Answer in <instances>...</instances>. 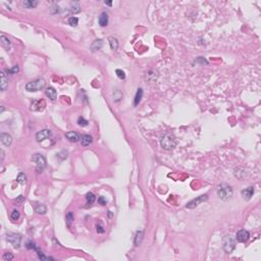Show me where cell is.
Listing matches in <instances>:
<instances>
[{
  "label": "cell",
  "instance_id": "e0dca14e",
  "mask_svg": "<svg viewBox=\"0 0 261 261\" xmlns=\"http://www.w3.org/2000/svg\"><path fill=\"white\" fill-rule=\"evenodd\" d=\"M7 87H8V78L6 77L5 72H1V83H0V88H1L2 91H4Z\"/></svg>",
  "mask_w": 261,
  "mask_h": 261
},
{
  "label": "cell",
  "instance_id": "5b68a950",
  "mask_svg": "<svg viewBox=\"0 0 261 261\" xmlns=\"http://www.w3.org/2000/svg\"><path fill=\"white\" fill-rule=\"evenodd\" d=\"M32 161L33 162L36 163V170H37V173H42L43 169L45 168V166H46V159H45V157L43 156L42 154H34L32 156Z\"/></svg>",
  "mask_w": 261,
  "mask_h": 261
},
{
  "label": "cell",
  "instance_id": "ba28073f",
  "mask_svg": "<svg viewBox=\"0 0 261 261\" xmlns=\"http://www.w3.org/2000/svg\"><path fill=\"white\" fill-rule=\"evenodd\" d=\"M50 137H51V130H47V128L40 130V132H38V133L36 134V140H37L38 142H43V141H45L46 139H48V138H50Z\"/></svg>",
  "mask_w": 261,
  "mask_h": 261
},
{
  "label": "cell",
  "instance_id": "44dd1931",
  "mask_svg": "<svg viewBox=\"0 0 261 261\" xmlns=\"http://www.w3.org/2000/svg\"><path fill=\"white\" fill-rule=\"evenodd\" d=\"M143 240V231H138L135 236V245L139 246Z\"/></svg>",
  "mask_w": 261,
  "mask_h": 261
},
{
  "label": "cell",
  "instance_id": "8fae6325",
  "mask_svg": "<svg viewBox=\"0 0 261 261\" xmlns=\"http://www.w3.org/2000/svg\"><path fill=\"white\" fill-rule=\"evenodd\" d=\"M64 136L70 142H72V143H76V142H78V141L81 140L80 135L78 133H76V132H68V133H65Z\"/></svg>",
  "mask_w": 261,
  "mask_h": 261
},
{
  "label": "cell",
  "instance_id": "74e56055",
  "mask_svg": "<svg viewBox=\"0 0 261 261\" xmlns=\"http://www.w3.org/2000/svg\"><path fill=\"white\" fill-rule=\"evenodd\" d=\"M23 202H25V198H23V196H19V198L16 199V203H23Z\"/></svg>",
  "mask_w": 261,
  "mask_h": 261
},
{
  "label": "cell",
  "instance_id": "d590c367",
  "mask_svg": "<svg viewBox=\"0 0 261 261\" xmlns=\"http://www.w3.org/2000/svg\"><path fill=\"white\" fill-rule=\"evenodd\" d=\"M96 228H97V232H98V233H99V234H103V233H104V232H105L104 228H103V226H102V224H97V226H96Z\"/></svg>",
  "mask_w": 261,
  "mask_h": 261
},
{
  "label": "cell",
  "instance_id": "9a60e30c",
  "mask_svg": "<svg viewBox=\"0 0 261 261\" xmlns=\"http://www.w3.org/2000/svg\"><path fill=\"white\" fill-rule=\"evenodd\" d=\"M34 208H35V211L38 214H45L47 211L46 206L44 204H41V203H34Z\"/></svg>",
  "mask_w": 261,
  "mask_h": 261
},
{
  "label": "cell",
  "instance_id": "d6986e66",
  "mask_svg": "<svg viewBox=\"0 0 261 261\" xmlns=\"http://www.w3.org/2000/svg\"><path fill=\"white\" fill-rule=\"evenodd\" d=\"M103 46V42L102 40H95L93 42V44H92L91 46V49L92 51H97V50H99V49H101V47Z\"/></svg>",
  "mask_w": 261,
  "mask_h": 261
},
{
  "label": "cell",
  "instance_id": "3957f363",
  "mask_svg": "<svg viewBox=\"0 0 261 261\" xmlns=\"http://www.w3.org/2000/svg\"><path fill=\"white\" fill-rule=\"evenodd\" d=\"M45 82L44 79H37V80H34L32 82H29L28 84L26 85V90L29 92H37L42 90L43 88L45 87Z\"/></svg>",
  "mask_w": 261,
  "mask_h": 261
},
{
  "label": "cell",
  "instance_id": "484cf974",
  "mask_svg": "<svg viewBox=\"0 0 261 261\" xmlns=\"http://www.w3.org/2000/svg\"><path fill=\"white\" fill-rule=\"evenodd\" d=\"M81 11V7H80L79 3L74 2L72 3V7H70V12L72 13H78V12Z\"/></svg>",
  "mask_w": 261,
  "mask_h": 261
},
{
  "label": "cell",
  "instance_id": "83f0119b",
  "mask_svg": "<svg viewBox=\"0 0 261 261\" xmlns=\"http://www.w3.org/2000/svg\"><path fill=\"white\" fill-rule=\"evenodd\" d=\"M78 23H79V19H78V17H76V16H72V17H70V19H68V23H70L72 27L78 26Z\"/></svg>",
  "mask_w": 261,
  "mask_h": 261
},
{
  "label": "cell",
  "instance_id": "f546056e",
  "mask_svg": "<svg viewBox=\"0 0 261 261\" xmlns=\"http://www.w3.org/2000/svg\"><path fill=\"white\" fill-rule=\"evenodd\" d=\"M13 259V255H12V253H10V252H6V253H4L3 254V260L5 261H10Z\"/></svg>",
  "mask_w": 261,
  "mask_h": 261
},
{
  "label": "cell",
  "instance_id": "cb8c5ba5",
  "mask_svg": "<svg viewBox=\"0 0 261 261\" xmlns=\"http://www.w3.org/2000/svg\"><path fill=\"white\" fill-rule=\"evenodd\" d=\"M0 41H1V45H2L3 47H5V48H8V47L10 46L9 39L7 37H5V36H1V37H0Z\"/></svg>",
  "mask_w": 261,
  "mask_h": 261
},
{
  "label": "cell",
  "instance_id": "7402d4cb",
  "mask_svg": "<svg viewBox=\"0 0 261 261\" xmlns=\"http://www.w3.org/2000/svg\"><path fill=\"white\" fill-rule=\"evenodd\" d=\"M142 96H143V90L142 89H138L137 94H136V96H135V101H134V104L135 105L139 104L140 101H141V99H142Z\"/></svg>",
  "mask_w": 261,
  "mask_h": 261
},
{
  "label": "cell",
  "instance_id": "f35d334b",
  "mask_svg": "<svg viewBox=\"0 0 261 261\" xmlns=\"http://www.w3.org/2000/svg\"><path fill=\"white\" fill-rule=\"evenodd\" d=\"M27 247H28V248H30V249H35V250H36L35 243H32V242L28 243V245H27Z\"/></svg>",
  "mask_w": 261,
  "mask_h": 261
},
{
  "label": "cell",
  "instance_id": "9c48e42d",
  "mask_svg": "<svg viewBox=\"0 0 261 261\" xmlns=\"http://www.w3.org/2000/svg\"><path fill=\"white\" fill-rule=\"evenodd\" d=\"M249 238H250V234H249V232L246 231V230H240V231L237 232L236 239H237L238 242L245 243V242H247Z\"/></svg>",
  "mask_w": 261,
  "mask_h": 261
},
{
  "label": "cell",
  "instance_id": "836d02e7",
  "mask_svg": "<svg viewBox=\"0 0 261 261\" xmlns=\"http://www.w3.org/2000/svg\"><path fill=\"white\" fill-rule=\"evenodd\" d=\"M66 220H68V224H70L72 222H74V215H72V212H68V215H66Z\"/></svg>",
  "mask_w": 261,
  "mask_h": 261
},
{
  "label": "cell",
  "instance_id": "277c9868",
  "mask_svg": "<svg viewBox=\"0 0 261 261\" xmlns=\"http://www.w3.org/2000/svg\"><path fill=\"white\" fill-rule=\"evenodd\" d=\"M222 248L226 253H232L236 248V240L231 235H226L222 239Z\"/></svg>",
  "mask_w": 261,
  "mask_h": 261
},
{
  "label": "cell",
  "instance_id": "d6a6232c",
  "mask_svg": "<svg viewBox=\"0 0 261 261\" xmlns=\"http://www.w3.org/2000/svg\"><path fill=\"white\" fill-rule=\"evenodd\" d=\"M115 72H116V76L119 78V79L124 80V78H126V75H124V70H115Z\"/></svg>",
  "mask_w": 261,
  "mask_h": 261
},
{
  "label": "cell",
  "instance_id": "ac0fdd59",
  "mask_svg": "<svg viewBox=\"0 0 261 261\" xmlns=\"http://www.w3.org/2000/svg\"><path fill=\"white\" fill-rule=\"evenodd\" d=\"M99 23H100L101 27H105L107 26L108 23V14L106 12H102L99 16Z\"/></svg>",
  "mask_w": 261,
  "mask_h": 261
},
{
  "label": "cell",
  "instance_id": "5bb4252c",
  "mask_svg": "<svg viewBox=\"0 0 261 261\" xmlns=\"http://www.w3.org/2000/svg\"><path fill=\"white\" fill-rule=\"evenodd\" d=\"M45 93H46L47 97L50 98V100H52V101H54L56 98H57V92H56V90L53 88V87H48V88L46 89Z\"/></svg>",
  "mask_w": 261,
  "mask_h": 261
},
{
  "label": "cell",
  "instance_id": "e575fe53",
  "mask_svg": "<svg viewBox=\"0 0 261 261\" xmlns=\"http://www.w3.org/2000/svg\"><path fill=\"white\" fill-rule=\"evenodd\" d=\"M50 11H51L52 14H55V13H58L59 12V7L58 5H54L50 8Z\"/></svg>",
  "mask_w": 261,
  "mask_h": 261
},
{
  "label": "cell",
  "instance_id": "4dcf8cb0",
  "mask_svg": "<svg viewBox=\"0 0 261 261\" xmlns=\"http://www.w3.org/2000/svg\"><path fill=\"white\" fill-rule=\"evenodd\" d=\"M78 124H79V126H88V120H86L84 117L80 116L79 119H78Z\"/></svg>",
  "mask_w": 261,
  "mask_h": 261
},
{
  "label": "cell",
  "instance_id": "1f68e13d",
  "mask_svg": "<svg viewBox=\"0 0 261 261\" xmlns=\"http://www.w3.org/2000/svg\"><path fill=\"white\" fill-rule=\"evenodd\" d=\"M19 70V65H14L13 68H10V70H6V72H8V74H11V75H13V74H16V72Z\"/></svg>",
  "mask_w": 261,
  "mask_h": 261
},
{
  "label": "cell",
  "instance_id": "7a4b0ae2",
  "mask_svg": "<svg viewBox=\"0 0 261 261\" xmlns=\"http://www.w3.org/2000/svg\"><path fill=\"white\" fill-rule=\"evenodd\" d=\"M217 195L222 200H230L233 196V188L228 184H222L217 188Z\"/></svg>",
  "mask_w": 261,
  "mask_h": 261
},
{
  "label": "cell",
  "instance_id": "52a82bcc",
  "mask_svg": "<svg viewBox=\"0 0 261 261\" xmlns=\"http://www.w3.org/2000/svg\"><path fill=\"white\" fill-rule=\"evenodd\" d=\"M207 199H208L207 195H201V196H199V197H197L196 199H194V200L190 201V202L186 205V207L189 208V209H193V208H195V207H197L198 205H200L201 203L205 202Z\"/></svg>",
  "mask_w": 261,
  "mask_h": 261
},
{
  "label": "cell",
  "instance_id": "30bf717a",
  "mask_svg": "<svg viewBox=\"0 0 261 261\" xmlns=\"http://www.w3.org/2000/svg\"><path fill=\"white\" fill-rule=\"evenodd\" d=\"M45 103L44 100H35L33 101L32 104H31V110H34V111H40V110H43L45 108Z\"/></svg>",
  "mask_w": 261,
  "mask_h": 261
},
{
  "label": "cell",
  "instance_id": "8992f818",
  "mask_svg": "<svg viewBox=\"0 0 261 261\" xmlns=\"http://www.w3.org/2000/svg\"><path fill=\"white\" fill-rule=\"evenodd\" d=\"M6 240L12 245V247L15 249H19L21 246V238L19 235H16L14 233H7L6 234Z\"/></svg>",
  "mask_w": 261,
  "mask_h": 261
},
{
  "label": "cell",
  "instance_id": "6da1fadb",
  "mask_svg": "<svg viewBox=\"0 0 261 261\" xmlns=\"http://www.w3.org/2000/svg\"><path fill=\"white\" fill-rule=\"evenodd\" d=\"M160 145L163 149L171 150L177 146V140L175 137L171 134H165L160 139Z\"/></svg>",
  "mask_w": 261,
  "mask_h": 261
},
{
  "label": "cell",
  "instance_id": "ffe728a7",
  "mask_svg": "<svg viewBox=\"0 0 261 261\" xmlns=\"http://www.w3.org/2000/svg\"><path fill=\"white\" fill-rule=\"evenodd\" d=\"M108 41H109L110 48H111L112 50H116V49L118 48V41H117L116 38L109 37V38H108Z\"/></svg>",
  "mask_w": 261,
  "mask_h": 261
},
{
  "label": "cell",
  "instance_id": "8d00e7d4",
  "mask_svg": "<svg viewBox=\"0 0 261 261\" xmlns=\"http://www.w3.org/2000/svg\"><path fill=\"white\" fill-rule=\"evenodd\" d=\"M98 202L100 203L101 205H105V204L107 203V200H106L104 197H99V198H98Z\"/></svg>",
  "mask_w": 261,
  "mask_h": 261
},
{
  "label": "cell",
  "instance_id": "4fadbf2b",
  "mask_svg": "<svg viewBox=\"0 0 261 261\" xmlns=\"http://www.w3.org/2000/svg\"><path fill=\"white\" fill-rule=\"evenodd\" d=\"M0 140H1V142H2L5 146L9 147L12 143V137L10 135H8V134L2 133L0 135Z\"/></svg>",
  "mask_w": 261,
  "mask_h": 261
},
{
  "label": "cell",
  "instance_id": "d4e9b609",
  "mask_svg": "<svg viewBox=\"0 0 261 261\" xmlns=\"http://www.w3.org/2000/svg\"><path fill=\"white\" fill-rule=\"evenodd\" d=\"M37 5H38V1H31V0H28V1H25V2H23V6L27 7V8H35Z\"/></svg>",
  "mask_w": 261,
  "mask_h": 261
},
{
  "label": "cell",
  "instance_id": "2e32d148",
  "mask_svg": "<svg viewBox=\"0 0 261 261\" xmlns=\"http://www.w3.org/2000/svg\"><path fill=\"white\" fill-rule=\"evenodd\" d=\"M92 142H93V138H92V136H90V135H83L82 136V138H81L82 146L87 147V146H89V145L91 144Z\"/></svg>",
  "mask_w": 261,
  "mask_h": 261
},
{
  "label": "cell",
  "instance_id": "f1b7e54d",
  "mask_svg": "<svg viewBox=\"0 0 261 261\" xmlns=\"http://www.w3.org/2000/svg\"><path fill=\"white\" fill-rule=\"evenodd\" d=\"M10 218H11L12 220H17V219L19 218V210L14 209L13 211L11 212V214H10Z\"/></svg>",
  "mask_w": 261,
  "mask_h": 261
},
{
  "label": "cell",
  "instance_id": "603a6c76",
  "mask_svg": "<svg viewBox=\"0 0 261 261\" xmlns=\"http://www.w3.org/2000/svg\"><path fill=\"white\" fill-rule=\"evenodd\" d=\"M16 181H17V183H19L21 185H25L27 183V175L23 173H21L19 175H17V177H16Z\"/></svg>",
  "mask_w": 261,
  "mask_h": 261
},
{
  "label": "cell",
  "instance_id": "7c38bea8",
  "mask_svg": "<svg viewBox=\"0 0 261 261\" xmlns=\"http://www.w3.org/2000/svg\"><path fill=\"white\" fill-rule=\"evenodd\" d=\"M253 194H254V188L253 187H248L247 189L242 191V196L245 200H250L252 198Z\"/></svg>",
  "mask_w": 261,
  "mask_h": 261
},
{
  "label": "cell",
  "instance_id": "4316f807",
  "mask_svg": "<svg viewBox=\"0 0 261 261\" xmlns=\"http://www.w3.org/2000/svg\"><path fill=\"white\" fill-rule=\"evenodd\" d=\"M86 199H87V203H88V204H93L96 200V197L93 193H88L86 196Z\"/></svg>",
  "mask_w": 261,
  "mask_h": 261
},
{
  "label": "cell",
  "instance_id": "ab89813d",
  "mask_svg": "<svg viewBox=\"0 0 261 261\" xmlns=\"http://www.w3.org/2000/svg\"><path fill=\"white\" fill-rule=\"evenodd\" d=\"M105 4H107V5H111L112 3H111V2H106V1H105Z\"/></svg>",
  "mask_w": 261,
  "mask_h": 261
}]
</instances>
